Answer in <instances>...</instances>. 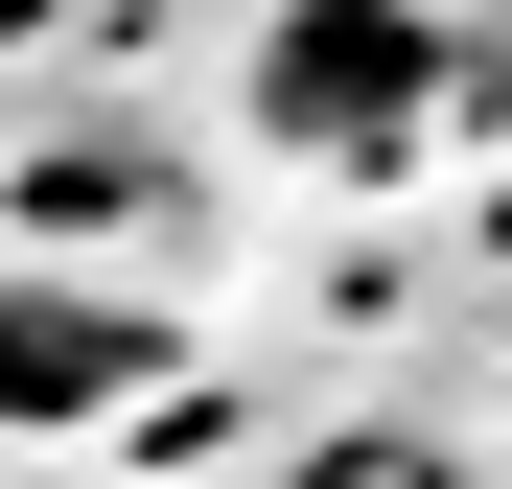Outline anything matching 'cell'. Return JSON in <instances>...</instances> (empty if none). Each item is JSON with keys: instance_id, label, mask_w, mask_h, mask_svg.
<instances>
[{"instance_id": "1", "label": "cell", "mask_w": 512, "mask_h": 489, "mask_svg": "<svg viewBox=\"0 0 512 489\" xmlns=\"http://www.w3.org/2000/svg\"><path fill=\"white\" fill-rule=\"evenodd\" d=\"M443 117H466L443 0H280V24H256V140H280V163H326V187L443 163Z\"/></svg>"}, {"instance_id": "2", "label": "cell", "mask_w": 512, "mask_h": 489, "mask_svg": "<svg viewBox=\"0 0 512 489\" xmlns=\"http://www.w3.org/2000/svg\"><path fill=\"white\" fill-rule=\"evenodd\" d=\"M140 373H163V326H140V303H94V280H47V257H0V420H24V443H70V420H117Z\"/></svg>"}, {"instance_id": "3", "label": "cell", "mask_w": 512, "mask_h": 489, "mask_svg": "<svg viewBox=\"0 0 512 489\" xmlns=\"http://www.w3.org/2000/svg\"><path fill=\"white\" fill-rule=\"evenodd\" d=\"M396 489H466V466H396Z\"/></svg>"}]
</instances>
